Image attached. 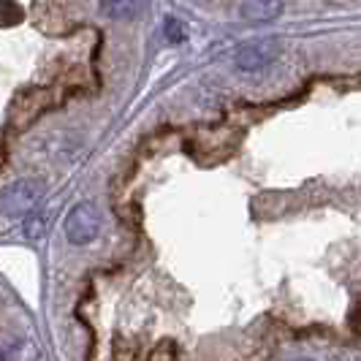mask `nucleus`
I'll return each instance as SVG.
<instances>
[{
    "label": "nucleus",
    "instance_id": "nucleus-3",
    "mask_svg": "<svg viewBox=\"0 0 361 361\" xmlns=\"http://www.w3.org/2000/svg\"><path fill=\"white\" fill-rule=\"evenodd\" d=\"M101 234V215L95 209V204L82 201L76 204L68 217H66V236L71 245H90L95 236Z\"/></svg>",
    "mask_w": 361,
    "mask_h": 361
},
{
    "label": "nucleus",
    "instance_id": "nucleus-2",
    "mask_svg": "<svg viewBox=\"0 0 361 361\" xmlns=\"http://www.w3.org/2000/svg\"><path fill=\"white\" fill-rule=\"evenodd\" d=\"M280 49H283V44H280V38L277 36H264V38H255V41H247V44H242L239 49H236V68L239 71H261V68H267L271 66L277 57H280Z\"/></svg>",
    "mask_w": 361,
    "mask_h": 361
},
{
    "label": "nucleus",
    "instance_id": "nucleus-6",
    "mask_svg": "<svg viewBox=\"0 0 361 361\" xmlns=\"http://www.w3.org/2000/svg\"><path fill=\"white\" fill-rule=\"evenodd\" d=\"M44 231H47V215L44 212H30V217H27V223H25V236L30 239H38V236H44Z\"/></svg>",
    "mask_w": 361,
    "mask_h": 361
},
{
    "label": "nucleus",
    "instance_id": "nucleus-4",
    "mask_svg": "<svg viewBox=\"0 0 361 361\" xmlns=\"http://www.w3.org/2000/svg\"><path fill=\"white\" fill-rule=\"evenodd\" d=\"M239 14L250 22H269L283 14V0H242Z\"/></svg>",
    "mask_w": 361,
    "mask_h": 361
},
{
    "label": "nucleus",
    "instance_id": "nucleus-5",
    "mask_svg": "<svg viewBox=\"0 0 361 361\" xmlns=\"http://www.w3.org/2000/svg\"><path fill=\"white\" fill-rule=\"evenodd\" d=\"M145 0H101V11L109 19H120V22H133L142 14Z\"/></svg>",
    "mask_w": 361,
    "mask_h": 361
},
{
    "label": "nucleus",
    "instance_id": "nucleus-1",
    "mask_svg": "<svg viewBox=\"0 0 361 361\" xmlns=\"http://www.w3.org/2000/svg\"><path fill=\"white\" fill-rule=\"evenodd\" d=\"M44 199V182L41 180H17L0 193V215L22 217L30 215Z\"/></svg>",
    "mask_w": 361,
    "mask_h": 361
},
{
    "label": "nucleus",
    "instance_id": "nucleus-7",
    "mask_svg": "<svg viewBox=\"0 0 361 361\" xmlns=\"http://www.w3.org/2000/svg\"><path fill=\"white\" fill-rule=\"evenodd\" d=\"M163 30H166V38H169L171 44H180V41H185V38H188L185 25H182L180 19H174V17H169L166 22H163Z\"/></svg>",
    "mask_w": 361,
    "mask_h": 361
}]
</instances>
